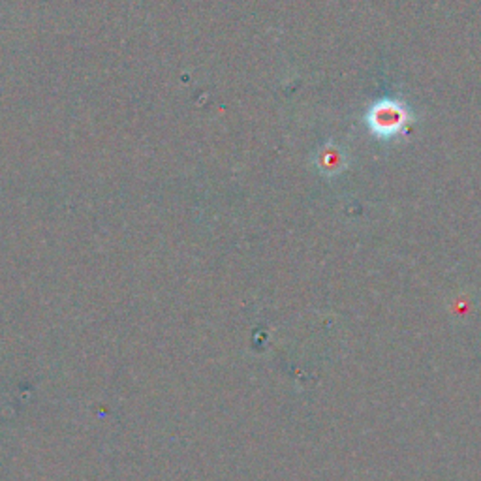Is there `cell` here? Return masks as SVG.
<instances>
[{
  "label": "cell",
  "mask_w": 481,
  "mask_h": 481,
  "mask_svg": "<svg viewBox=\"0 0 481 481\" xmlns=\"http://www.w3.org/2000/svg\"><path fill=\"white\" fill-rule=\"evenodd\" d=\"M367 126L378 139H393L412 122L410 109L399 100L384 98L367 111Z\"/></svg>",
  "instance_id": "6da1fadb"
},
{
  "label": "cell",
  "mask_w": 481,
  "mask_h": 481,
  "mask_svg": "<svg viewBox=\"0 0 481 481\" xmlns=\"http://www.w3.org/2000/svg\"><path fill=\"white\" fill-rule=\"evenodd\" d=\"M316 162H318L320 172L325 175H337L346 168V156L342 155L341 149H337L335 145L324 147Z\"/></svg>",
  "instance_id": "7a4b0ae2"
}]
</instances>
